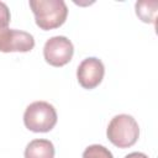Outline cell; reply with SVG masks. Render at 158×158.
<instances>
[{
  "mask_svg": "<svg viewBox=\"0 0 158 158\" xmlns=\"http://www.w3.org/2000/svg\"><path fill=\"white\" fill-rule=\"evenodd\" d=\"M30 7L41 30L57 28L67 20L68 7L63 0H30Z\"/></svg>",
  "mask_w": 158,
  "mask_h": 158,
  "instance_id": "6da1fadb",
  "label": "cell"
},
{
  "mask_svg": "<svg viewBox=\"0 0 158 158\" xmlns=\"http://www.w3.org/2000/svg\"><path fill=\"white\" fill-rule=\"evenodd\" d=\"M106 135L114 146L118 148H128L137 142L139 137V127L131 115L120 114L114 116L109 122Z\"/></svg>",
  "mask_w": 158,
  "mask_h": 158,
  "instance_id": "7a4b0ae2",
  "label": "cell"
},
{
  "mask_svg": "<svg viewBox=\"0 0 158 158\" xmlns=\"http://www.w3.org/2000/svg\"><path fill=\"white\" fill-rule=\"evenodd\" d=\"M23 123L32 132H48L57 123V111L47 101H35L26 107Z\"/></svg>",
  "mask_w": 158,
  "mask_h": 158,
  "instance_id": "3957f363",
  "label": "cell"
},
{
  "mask_svg": "<svg viewBox=\"0 0 158 158\" xmlns=\"http://www.w3.org/2000/svg\"><path fill=\"white\" fill-rule=\"evenodd\" d=\"M73 53V43L65 36H53L46 41L43 47V57L53 67H63L69 63Z\"/></svg>",
  "mask_w": 158,
  "mask_h": 158,
  "instance_id": "277c9868",
  "label": "cell"
},
{
  "mask_svg": "<svg viewBox=\"0 0 158 158\" xmlns=\"http://www.w3.org/2000/svg\"><path fill=\"white\" fill-rule=\"evenodd\" d=\"M105 74L104 63L96 57H89L81 60L77 69V79L84 89L96 88Z\"/></svg>",
  "mask_w": 158,
  "mask_h": 158,
  "instance_id": "5b68a950",
  "label": "cell"
},
{
  "mask_svg": "<svg viewBox=\"0 0 158 158\" xmlns=\"http://www.w3.org/2000/svg\"><path fill=\"white\" fill-rule=\"evenodd\" d=\"M35 47V38L31 33L7 28L0 35V52H28Z\"/></svg>",
  "mask_w": 158,
  "mask_h": 158,
  "instance_id": "8992f818",
  "label": "cell"
},
{
  "mask_svg": "<svg viewBox=\"0 0 158 158\" xmlns=\"http://www.w3.org/2000/svg\"><path fill=\"white\" fill-rule=\"evenodd\" d=\"M25 158H54V146L49 139H32L25 148Z\"/></svg>",
  "mask_w": 158,
  "mask_h": 158,
  "instance_id": "52a82bcc",
  "label": "cell"
},
{
  "mask_svg": "<svg viewBox=\"0 0 158 158\" xmlns=\"http://www.w3.org/2000/svg\"><path fill=\"white\" fill-rule=\"evenodd\" d=\"M157 6L158 2L156 0H151V1L142 0V1H137L135 5L136 14L143 22H156Z\"/></svg>",
  "mask_w": 158,
  "mask_h": 158,
  "instance_id": "ba28073f",
  "label": "cell"
},
{
  "mask_svg": "<svg viewBox=\"0 0 158 158\" xmlns=\"http://www.w3.org/2000/svg\"><path fill=\"white\" fill-rule=\"evenodd\" d=\"M81 158H114V156L105 146L91 144L85 148Z\"/></svg>",
  "mask_w": 158,
  "mask_h": 158,
  "instance_id": "9c48e42d",
  "label": "cell"
},
{
  "mask_svg": "<svg viewBox=\"0 0 158 158\" xmlns=\"http://www.w3.org/2000/svg\"><path fill=\"white\" fill-rule=\"evenodd\" d=\"M10 19H11V16H10V10H9L7 5L5 2L0 1V33L9 28Z\"/></svg>",
  "mask_w": 158,
  "mask_h": 158,
  "instance_id": "30bf717a",
  "label": "cell"
},
{
  "mask_svg": "<svg viewBox=\"0 0 158 158\" xmlns=\"http://www.w3.org/2000/svg\"><path fill=\"white\" fill-rule=\"evenodd\" d=\"M125 158H148V156H146L142 152H132V153L125 156Z\"/></svg>",
  "mask_w": 158,
  "mask_h": 158,
  "instance_id": "8fae6325",
  "label": "cell"
}]
</instances>
